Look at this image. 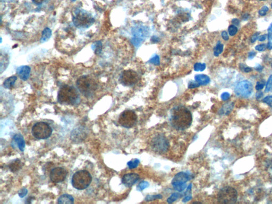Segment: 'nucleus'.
Returning a JSON list of instances; mask_svg holds the SVG:
<instances>
[{
    "label": "nucleus",
    "mask_w": 272,
    "mask_h": 204,
    "mask_svg": "<svg viewBox=\"0 0 272 204\" xmlns=\"http://www.w3.org/2000/svg\"><path fill=\"white\" fill-rule=\"evenodd\" d=\"M192 122V114L187 107L178 106L173 108L170 122L175 129L178 130H185L190 127Z\"/></svg>",
    "instance_id": "f257e3e1"
},
{
    "label": "nucleus",
    "mask_w": 272,
    "mask_h": 204,
    "mask_svg": "<svg viewBox=\"0 0 272 204\" xmlns=\"http://www.w3.org/2000/svg\"><path fill=\"white\" fill-rule=\"evenodd\" d=\"M58 101L61 104L73 105L79 101V95L77 89L72 86L65 85L60 89Z\"/></svg>",
    "instance_id": "f03ea898"
},
{
    "label": "nucleus",
    "mask_w": 272,
    "mask_h": 204,
    "mask_svg": "<svg viewBox=\"0 0 272 204\" xmlns=\"http://www.w3.org/2000/svg\"><path fill=\"white\" fill-rule=\"evenodd\" d=\"M79 91L86 97H92L97 89V84L89 76H83L78 79L76 82Z\"/></svg>",
    "instance_id": "7ed1b4c3"
},
{
    "label": "nucleus",
    "mask_w": 272,
    "mask_h": 204,
    "mask_svg": "<svg viewBox=\"0 0 272 204\" xmlns=\"http://www.w3.org/2000/svg\"><path fill=\"white\" fill-rule=\"evenodd\" d=\"M92 181L90 173L86 170H81L76 172L72 178V185L78 190H84L88 187Z\"/></svg>",
    "instance_id": "20e7f679"
},
{
    "label": "nucleus",
    "mask_w": 272,
    "mask_h": 204,
    "mask_svg": "<svg viewBox=\"0 0 272 204\" xmlns=\"http://www.w3.org/2000/svg\"><path fill=\"white\" fill-rule=\"evenodd\" d=\"M94 22V18L92 14L86 11L78 10L73 16V23L77 28H89Z\"/></svg>",
    "instance_id": "39448f33"
},
{
    "label": "nucleus",
    "mask_w": 272,
    "mask_h": 204,
    "mask_svg": "<svg viewBox=\"0 0 272 204\" xmlns=\"http://www.w3.org/2000/svg\"><path fill=\"white\" fill-rule=\"evenodd\" d=\"M237 198V190L231 187H224L220 190L217 195V201L221 204H234Z\"/></svg>",
    "instance_id": "423d86ee"
},
{
    "label": "nucleus",
    "mask_w": 272,
    "mask_h": 204,
    "mask_svg": "<svg viewBox=\"0 0 272 204\" xmlns=\"http://www.w3.org/2000/svg\"><path fill=\"white\" fill-rule=\"evenodd\" d=\"M52 131L51 126L44 122L37 123L32 128V134L38 139H45L49 138L52 133Z\"/></svg>",
    "instance_id": "0eeeda50"
},
{
    "label": "nucleus",
    "mask_w": 272,
    "mask_h": 204,
    "mask_svg": "<svg viewBox=\"0 0 272 204\" xmlns=\"http://www.w3.org/2000/svg\"><path fill=\"white\" fill-rule=\"evenodd\" d=\"M151 147L155 153L164 154L168 151L169 148V143L163 134H157L152 139Z\"/></svg>",
    "instance_id": "6e6552de"
},
{
    "label": "nucleus",
    "mask_w": 272,
    "mask_h": 204,
    "mask_svg": "<svg viewBox=\"0 0 272 204\" xmlns=\"http://www.w3.org/2000/svg\"><path fill=\"white\" fill-rule=\"evenodd\" d=\"M137 119V115L133 111L126 110L120 115L119 123L123 127L131 128L136 124Z\"/></svg>",
    "instance_id": "1a4fd4ad"
},
{
    "label": "nucleus",
    "mask_w": 272,
    "mask_h": 204,
    "mask_svg": "<svg viewBox=\"0 0 272 204\" xmlns=\"http://www.w3.org/2000/svg\"><path fill=\"white\" fill-rule=\"evenodd\" d=\"M192 176L185 172L177 173L172 180V185L175 190L181 192L186 188V182L192 179Z\"/></svg>",
    "instance_id": "9d476101"
},
{
    "label": "nucleus",
    "mask_w": 272,
    "mask_h": 204,
    "mask_svg": "<svg viewBox=\"0 0 272 204\" xmlns=\"http://www.w3.org/2000/svg\"><path fill=\"white\" fill-rule=\"evenodd\" d=\"M138 75L133 70H124L121 74L120 81L121 84L125 86H131L138 82Z\"/></svg>",
    "instance_id": "9b49d317"
},
{
    "label": "nucleus",
    "mask_w": 272,
    "mask_h": 204,
    "mask_svg": "<svg viewBox=\"0 0 272 204\" xmlns=\"http://www.w3.org/2000/svg\"><path fill=\"white\" fill-rule=\"evenodd\" d=\"M253 91V85L247 80L241 81L235 88V92L237 96L241 97H249Z\"/></svg>",
    "instance_id": "f8f14e48"
},
{
    "label": "nucleus",
    "mask_w": 272,
    "mask_h": 204,
    "mask_svg": "<svg viewBox=\"0 0 272 204\" xmlns=\"http://www.w3.org/2000/svg\"><path fill=\"white\" fill-rule=\"evenodd\" d=\"M67 172L66 170L62 168H54L50 172V179L54 183H60L63 182L66 178Z\"/></svg>",
    "instance_id": "ddd939ff"
},
{
    "label": "nucleus",
    "mask_w": 272,
    "mask_h": 204,
    "mask_svg": "<svg viewBox=\"0 0 272 204\" xmlns=\"http://www.w3.org/2000/svg\"><path fill=\"white\" fill-rule=\"evenodd\" d=\"M139 176L138 174L131 173L124 175L122 178V183L127 187H131L138 181Z\"/></svg>",
    "instance_id": "4468645a"
},
{
    "label": "nucleus",
    "mask_w": 272,
    "mask_h": 204,
    "mask_svg": "<svg viewBox=\"0 0 272 204\" xmlns=\"http://www.w3.org/2000/svg\"><path fill=\"white\" fill-rule=\"evenodd\" d=\"M30 70L31 69L29 66L27 65L21 66L18 69V75L20 78L25 81L29 78L30 74Z\"/></svg>",
    "instance_id": "2eb2a0df"
},
{
    "label": "nucleus",
    "mask_w": 272,
    "mask_h": 204,
    "mask_svg": "<svg viewBox=\"0 0 272 204\" xmlns=\"http://www.w3.org/2000/svg\"><path fill=\"white\" fill-rule=\"evenodd\" d=\"M195 79L199 85H206L210 82L209 77L204 74H199L196 75Z\"/></svg>",
    "instance_id": "dca6fc26"
},
{
    "label": "nucleus",
    "mask_w": 272,
    "mask_h": 204,
    "mask_svg": "<svg viewBox=\"0 0 272 204\" xmlns=\"http://www.w3.org/2000/svg\"><path fill=\"white\" fill-rule=\"evenodd\" d=\"M13 139L14 140L19 148L20 150L23 152L25 147V142L23 136L21 134H16L13 136Z\"/></svg>",
    "instance_id": "f3484780"
},
{
    "label": "nucleus",
    "mask_w": 272,
    "mask_h": 204,
    "mask_svg": "<svg viewBox=\"0 0 272 204\" xmlns=\"http://www.w3.org/2000/svg\"><path fill=\"white\" fill-rule=\"evenodd\" d=\"M58 202L59 204H73L74 198L72 196L65 194L58 198Z\"/></svg>",
    "instance_id": "a211bd4d"
},
{
    "label": "nucleus",
    "mask_w": 272,
    "mask_h": 204,
    "mask_svg": "<svg viewBox=\"0 0 272 204\" xmlns=\"http://www.w3.org/2000/svg\"><path fill=\"white\" fill-rule=\"evenodd\" d=\"M22 163L21 160L19 159H17L16 160H13L12 162L9 165V169L12 172H16L17 171H19L22 168Z\"/></svg>",
    "instance_id": "6ab92c4d"
},
{
    "label": "nucleus",
    "mask_w": 272,
    "mask_h": 204,
    "mask_svg": "<svg viewBox=\"0 0 272 204\" xmlns=\"http://www.w3.org/2000/svg\"><path fill=\"white\" fill-rule=\"evenodd\" d=\"M234 107V104L232 102L227 103L224 105L223 107L220 111V114L221 115H228L230 113L231 111L233 110Z\"/></svg>",
    "instance_id": "aec40b11"
},
{
    "label": "nucleus",
    "mask_w": 272,
    "mask_h": 204,
    "mask_svg": "<svg viewBox=\"0 0 272 204\" xmlns=\"http://www.w3.org/2000/svg\"><path fill=\"white\" fill-rule=\"evenodd\" d=\"M17 79V77L14 76L7 79L3 82L4 87L7 89H11L14 86Z\"/></svg>",
    "instance_id": "412c9836"
},
{
    "label": "nucleus",
    "mask_w": 272,
    "mask_h": 204,
    "mask_svg": "<svg viewBox=\"0 0 272 204\" xmlns=\"http://www.w3.org/2000/svg\"><path fill=\"white\" fill-rule=\"evenodd\" d=\"M182 196V195L178 193V192L173 193L171 195V196L169 198H168L167 202L169 204H171L172 202H175V201H176L178 199H179Z\"/></svg>",
    "instance_id": "4be33fe9"
},
{
    "label": "nucleus",
    "mask_w": 272,
    "mask_h": 204,
    "mask_svg": "<svg viewBox=\"0 0 272 204\" xmlns=\"http://www.w3.org/2000/svg\"><path fill=\"white\" fill-rule=\"evenodd\" d=\"M51 30L49 28H46L44 30V31L42 33V41L43 42H46L47 39H49L51 35Z\"/></svg>",
    "instance_id": "5701e85b"
},
{
    "label": "nucleus",
    "mask_w": 272,
    "mask_h": 204,
    "mask_svg": "<svg viewBox=\"0 0 272 204\" xmlns=\"http://www.w3.org/2000/svg\"><path fill=\"white\" fill-rule=\"evenodd\" d=\"M94 45V48L93 50H94L95 53L97 55L101 53L102 50V44L101 42H96L94 43V44H93Z\"/></svg>",
    "instance_id": "b1692460"
},
{
    "label": "nucleus",
    "mask_w": 272,
    "mask_h": 204,
    "mask_svg": "<svg viewBox=\"0 0 272 204\" xmlns=\"http://www.w3.org/2000/svg\"><path fill=\"white\" fill-rule=\"evenodd\" d=\"M268 39L269 43L267 45V48L269 50L272 49V23L268 28Z\"/></svg>",
    "instance_id": "393cba45"
},
{
    "label": "nucleus",
    "mask_w": 272,
    "mask_h": 204,
    "mask_svg": "<svg viewBox=\"0 0 272 204\" xmlns=\"http://www.w3.org/2000/svg\"><path fill=\"white\" fill-rule=\"evenodd\" d=\"M140 160L137 159H133L132 160H130L127 163L129 169H135L138 166L139 164Z\"/></svg>",
    "instance_id": "a878e982"
},
{
    "label": "nucleus",
    "mask_w": 272,
    "mask_h": 204,
    "mask_svg": "<svg viewBox=\"0 0 272 204\" xmlns=\"http://www.w3.org/2000/svg\"><path fill=\"white\" fill-rule=\"evenodd\" d=\"M223 50V45L220 43V42H218L214 49L215 55L216 56H218L222 52Z\"/></svg>",
    "instance_id": "bb28decb"
},
{
    "label": "nucleus",
    "mask_w": 272,
    "mask_h": 204,
    "mask_svg": "<svg viewBox=\"0 0 272 204\" xmlns=\"http://www.w3.org/2000/svg\"><path fill=\"white\" fill-rule=\"evenodd\" d=\"M206 69L205 63H196L194 65V70L196 71H203Z\"/></svg>",
    "instance_id": "cd10ccee"
},
{
    "label": "nucleus",
    "mask_w": 272,
    "mask_h": 204,
    "mask_svg": "<svg viewBox=\"0 0 272 204\" xmlns=\"http://www.w3.org/2000/svg\"><path fill=\"white\" fill-rule=\"evenodd\" d=\"M161 195H147L145 198V201H155L156 199H160L162 198Z\"/></svg>",
    "instance_id": "c85d7f7f"
},
{
    "label": "nucleus",
    "mask_w": 272,
    "mask_h": 204,
    "mask_svg": "<svg viewBox=\"0 0 272 204\" xmlns=\"http://www.w3.org/2000/svg\"><path fill=\"white\" fill-rule=\"evenodd\" d=\"M149 186V183H148V182L144 181L141 182L139 183V185L137 186V190L138 191H141L142 190H144L145 189L147 188V187Z\"/></svg>",
    "instance_id": "c756f323"
},
{
    "label": "nucleus",
    "mask_w": 272,
    "mask_h": 204,
    "mask_svg": "<svg viewBox=\"0 0 272 204\" xmlns=\"http://www.w3.org/2000/svg\"><path fill=\"white\" fill-rule=\"evenodd\" d=\"M272 91V75L270 76L269 78V80L267 81L266 86V89H265V92H269L270 91Z\"/></svg>",
    "instance_id": "7c9ffc66"
},
{
    "label": "nucleus",
    "mask_w": 272,
    "mask_h": 204,
    "mask_svg": "<svg viewBox=\"0 0 272 204\" xmlns=\"http://www.w3.org/2000/svg\"><path fill=\"white\" fill-rule=\"evenodd\" d=\"M238 32V28L234 25H231L228 27V33L231 36H234L236 35Z\"/></svg>",
    "instance_id": "2f4dec72"
},
{
    "label": "nucleus",
    "mask_w": 272,
    "mask_h": 204,
    "mask_svg": "<svg viewBox=\"0 0 272 204\" xmlns=\"http://www.w3.org/2000/svg\"><path fill=\"white\" fill-rule=\"evenodd\" d=\"M149 62L151 63H153V65H160V58H159V56H158V55H156V56H154L153 58H152V59L149 60Z\"/></svg>",
    "instance_id": "473e14b6"
},
{
    "label": "nucleus",
    "mask_w": 272,
    "mask_h": 204,
    "mask_svg": "<svg viewBox=\"0 0 272 204\" xmlns=\"http://www.w3.org/2000/svg\"><path fill=\"white\" fill-rule=\"evenodd\" d=\"M263 101L272 107V96H269L264 98Z\"/></svg>",
    "instance_id": "72a5a7b5"
},
{
    "label": "nucleus",
    "mask_w": 272,
    "mask_h": 204,
    "mask_svg": "<svg viewBox=\"0 0 272 204\" xmlns=\"http://www.w3.org/2000/svg\"><path fill=\"white\" fill-rule=\"evenodd\" d=\"M199 85L196 81H191L189 82L188 84V88L189 89H192V88H195L199 87Z\"/></svg>",
    "instance_id": "f704fd0d"
},
{
    "label": "nucleus",
    "mask_w": 272,
    "mask_h": 204,
    "mask_svg": "<svg viewBox=\"0 0 272 204\" xmlns=\"http://www.w3.org/2000/svg\"><path fill=\"white\" fill-rule=\"evenodd\" d=\"M268 11H269L268 7H267L266 6H264L259 11V14H260L261 16H265Z\"/></svg>",
    "instance_id": "c9c22d12"
},
{
    "label": "nucleus",
    "mask_w": 272,
    "mask_h": 204,
    "mask_svg": "<svg viewBox=\"0 0 272 204\" xmlns=\"http://www.w3.org/2000/svg\"><path fill=\"white\" fill-rule=\"evenodd\" d=\"M28 194V190L26 188H23L21 189L19 193H18V195L20 197H21V198H23V197H24L25 196L27 195V194Z\"/></svg>",
    "instance_id": "e433bc0d"
},
{
    "label": "nucleus",
    "mask_w": 272,
    "mask_h": 204,
    "mask_svg": "<svg viewBox=\"0 0 272 204\" xmlns=\"http://www.w3.org/2000/svg\"><path fill=\"white\" fill-rule=\"evenodd\" d=\"M230 97V94L228 92H223L221 95V96L222 100L224 101H225L228 100Z\"/></svg>",
    "instance_id": "4c0bfd02"
},
{
    "label": "nucleus",
    "mask_w": 272,
    "mask_h": 204,
    "mask_svg": "<svg viewBox=\"0 0 272 204\" xmlns=\"http://www.w3.org/2000/svg\"><path fill=\"white\" fill-rule=\"evenodd\" d=\"M266 45L265 44H260L258 45L255 47V49L258 51H263L266 49Z\"/></svg>",
    "instance_id": "58836bf2"
},
{
    "label": "nucleus",
    "mask_w": 272,
    "mask_h": 204,
    "mask_svg": "<svg viewBox=\"0 0 272 204\" xmlns=\"http://www.w3.org/2000/svg\"><path fill=\"white\" fill-rule=\"evenodd\" d=\"M264 87V84L262 83V82H258L257 83L256 86V89L257 91H260Z\"/></svg>",
    "instance_id": "ea45409f"
},
{
    "label": "nucleus",
    "mask_w": 272,
    "mask_h": 204,
    "mask_svg": "<svg viewBox=\"0 0 272 204\" xmlns=\"http://www.w3.org/2000/svg\"><path fill=\"white\" fill-rule=\"evenodd\" d=\"M192 198V196L186 195V196L183 198V200H182V201H183V202H188V201H190V200H191Z\"/></svg>",
    "instance_id": "a19ab883"
},
{
    "label": "nucleus",
    "mask_w": 272,
    "mask_h": 204,
    "mask_svg": "<svg viewBox=\"0 0 272 204\" xmlns=\"http://www.w3.org/2000/svg\"><path fill=\"white\" fill-rule=\"evenodd\" d=\"M222 38L224 40H228V35L227 34V32H225V31H223V32L222 33Z\"/></svg>",
    "instance_id": "79ce46f5"
},
{
    "label": "nucleus",
    "mask_w": 272,
    "mask_h": 204,
    "mask_svg": "<svg viewBox=\"0 0 272 204\" xmlns=\"http://www.w3.org/2000/svg\"><path fill=\"white\" fill-rule=\"evenodd\" d=\"M34 3L36 4V5H40L41 4L43 3L45 0H32Z\"/></svg>",
    "instance_id": "37998d69"
},
{
    "label": "nucleus",
    "mask_w": 272,
    "mask_h": 204,
    "mask_svg": "<svg viewBox=\"0 0 272 204\" xmlns=\"http://www.w3.org/2000/svg\"><path fill=\"white\" fill-rule=\"evenodd\" d=\"M258 34L259 33H257L255 34L254 35H253L252 38L251 39V42L252 43H254L256 40L258 38Z\"/></svg>",
    "instance_id": "c03bdc74"
},
{
    "label": "nucleus",
    "mask_w": 272,
    "mask_h": 204,
    "mask_svg": "<svg viewBox=\"0 0 272 204\" xmlns=\"http://www.w3.org/2000/svg\"><path fill=\"white\" fill-rule=\"evenodd\" d=\"M255 55H256V53L255 52H254V51H251V52L249 53V54L248 58L249 59H252L255 57Z\"/></svg>",
    "instance_id": "a18cd8bd"
},
{
    "label": "nucleus",
    "mask_w": 272,
    "mask_h": 204,
    "mask_svg": "<svg viewBox=\"0 0 272 204\" xmlns=\"http://www.w3.org/2000/svg\"><path fill=\"white\" fill-rule=\"evenodd\" d=\"M266 37H267V35H262V36H260L258 37V40L260 41V42L264 41V40H265L266 39Z\"/></svg>",
    "instance_id": "49530a36"
},
{
    "label": "nucleus",
    "mask_w": 272,
    "mask_h": 204,
    "mask_svg": "<svg viewBox=\"0 0 272 204\" xmlns=\"http://www.w3.org/2000/svg\"><path fill=\"white\" fill-rule=\"evenodd\" d=\"M232 23L234 24L238 25V24H239V20L237 19H234L232 20Z\"/></svg>",
    "instance_id": "de8ad7c7"
},
{
    "label": "nucleus",
    "mask_w": 272,
    "mask_h": 204,
    "mask_svg": "<svg viewBox=\"0 0 272 204\" xmlns=\"http://www.w3.org/2000/svg\"><path fill=\"white\" fill-rule=\"evenodd\" d=\"M244 71L245 72H249L251 71V69L250 68H249V67H246V68H244Z\"/></svg>",
    "instance_id": "09e8293b"
},
{
    "label": "nucleus",
    "mask_w": 272,
    "mask_h": 204,
    "mask_svg": "<svg viewBox=\"0 0 272 204\" xmlns=\"http://www.w3.org/2000/svg\"><path fill=\"white\" fill-rule=\"evenodd\" d=\"M263 96V93L262 92H260V93H257L256 95V97L257 98H260L262 96Z\"/></svg>",
    "instance_id": "8fccbe9b"
},
{
    "label": "nucleus",
    "mask_w": 272,
    "mask_h": 204,
    "mask_svg": "<svg viewBox=\"0 0 272 204\" xmlns=\"http://www.w3.org/2000/svg\"><path fill=\"white\" fill-rule=\"evenodd\" d=\"M152 39H154V40H153L154 42H157L159 41V39H158V38H157L156 37L154 36L152 37Z\"/></svg>",
    "instance_id": "3c124183"
},
{
    "label": "nucleus",
    "mask_w": 272,
    "mask_h": 204,
    "mask_svg": "<svg viewBox=\"0 0 272 204\" xmlns=\"http://www.w3.org/2000/svg\"><path fill=\"white\" fill-rule=\"evenodd\" d=\"M71 1H76V0H71Z\"/></svg>",
    "instance_id": "603ef678"
},
{
    "label": "nucleus",
    "mask_w": 272,
    "mask_h": 204,
    "mask_svg": "<svg viewBox=\"0 0 272 204\" xmlns=\"http://www.w3.org/2000/svg\"><path fill=\"white\" fill-rule=\"evenodd\" d=\"M260 1H264V0H260Z\"/></svg>",
    "instance_id": "864d4df0"
},
{
    "label": "nucleus",
    "mask_w": 272,
    "mask_h": 204,
    "mask_svg": "<svg viewBox=\"0 0 272 204\" xmlns=\"http://www.w3.org/2000/svg\"></svg>",
    "instance_id": "5fc2aeb1"
},
{
    "label": "nucleus",
    "mask_w": 272,
    "mask_h": 204,
    "mask_svg": "<svg viewBox=\"0 0 272 204\" xmlns=\"http://www.w3.org/2000/svg\"></svg>",
    "instance_id": "6e6d98bb"
}]
</instances>
